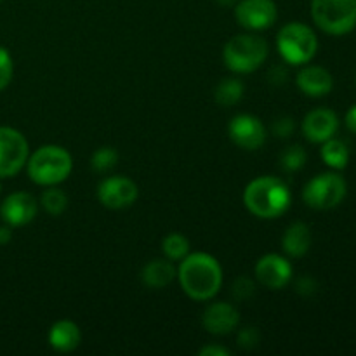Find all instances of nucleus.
<instances>
[{"label":"nucleus","mask_w":356,"mask_h":356,"mask_svg":"<svg viewBox=\"0 0 356 356\" xmlns=\"http://www.w3.org/2000/svg\"><path fill=\"white\" fill-rule=\"evenodd\" d=\"M216 2H218L219 6L228 7V6H233V3H235V0H216Z\"/></svg>","instance_id":"nucleus-34"},{"label":"nucleus","mask_w":356,"mask_h":356,"mask_svg":"<svg viewBox=\"0 0 356 356\" xmlns=\"http://www.w3.org/2000/svg\"><path fill=\"white\" fill-rule=\"evenodd\" d=\"M316 291V282L312 280V278H301V280L298 282V292L302 296H312L315 294Z\"/></svg>","instance_id":"nucleus-30"},{"label":"nucleus","mask_w":356,"mask_h":356,"mask_svg":"<svg viewBox=\"0 0 356 356\" xmlns=\"http://www.w3.org/2000/svg\"><path fill=\"white\" fill-rule=\"evenodd\" d=\"M40 204L44 211L51 216H61L68 207V197L63 190L56 186H49L47 190L42 193Z\"/></svg>","instance_id":"nucleus-23"},{"label":"nucleus","mask_w":356,"mask_h":356,"mask_svg":"<svg viewBox=\"0 0 356 356\" xmlns=\"http://www.w3.org/2000/svg\"><path fill=\"white\" fill-rule=\"evenodd\" d=\"M312 17L329 35H346L356 26V0H312Z\"/></svg>","instance_id":"nucleus-6"},{"label":"nucleus","mask_w":356,"mask_h":356,"mask_svg":"<svg viewBox=\"0 0 356 356\" xmlns=\"http://www.w3.org/2000/svg\"><path fill=\"white\" fill-rule=\"evenodd\" d=\"M177 270L170 259H153L143 268L141 280L149 289H165L176 278Z\"/></svg>","instance_id":"nucleus-18"},{"label":"nucleus","mask_w":356,"mask_h":356,"mask_svg":"<svg viewBox=\"0 0 356 356\" xmlns=\"http://www.w3.org/2000/svg\"><path fill=\"white\" fill-rule=\"evenodd\" d=\"M306 159H308V155H306V152L302 146H299V145L289 146V148L285 149L280 156L282 170H284V172H298L299 169H302V167H305Z\"/></svg>","instance_id":"nucleus-24"},{"label":"nucleus","mask_w":356,"mask_h":356,"mask_svg":"<svg viewBox=\"0 0 356 356\" xmlns=\"http://www.w3.org/2000/svg\"><path fill=\"white\" fill-rule=\"evenodd\" d=\"M339 129V118L332 110L316 108L309 111L302 120V134L309 143H325L336 136Z\"/></svg>","instance_id":"nucleus-14"},{"label":"nucleus","mask_w":356,"mask_h":356,"mask_svg":"<svg viewBox=\"0 0 356 356\" xmlns=\"http://www.w3.org/2000/svg\"><path fill=\"white\" fill-rule=\"evenodd\" d=\"M118 162V153L117 149L111 148V146H103V148L96 149L90 159V165L96 172H108V170L113 169Z\"/></svg>","instance_id":"nucleus-25"},{"label":"nucleus","mask_w":356,"mask_h":356,"mask_svg":"<svg viewBox=\"0 0 356 356\" xmlns=\"http://www.w3.org/2000/svg\"><path fill=\"white\" fill-rule=\"evenodd\" d=\"M344 122H346V127L350 129L353 134H356V104L353 108H350V110H348Z\"/></svg>","instance_id":"nucleus-32"},{"label":"nucleus","mask_w":356,"mask_h":356,"mask_svg":"<svg viewBox=\"0 0 356 356\" xmlns=\"http://www.w3.org/2000/svg\"><path fill=\"white\" fill-rule=\"evenodd\" d=\"M97 198L106 209L131 207L138 198V184L125 176H111L97 186Z\"/></svg>","instance_id":"nucleus-10"},{"label":"nucleus","mask_w":356,"mask_h":356,"mask_svg":"<svg viewBox=\"0 0 356 356\" xmlns=\"http://www.w3.org/2000/svg\"><path fill=\"white\" fill-rule=\"evenodd\" d=\"M10 238H13V229H10V226H0V245H7L10 242Z\"/></svg>","instance_id":"nucleus-33"},{"label":"nucleus","mask_w":356,"mask_h":356,"mask_svg":"<svg viewBox=\"0 0 356 356\" xmlns=\"http://www.w3.org/2000/svg\"><path fill=\"white\" fill-rule=\"evenodd\" d=\"M37 198L26 191H16V193L9 195L0 205V216H2L3 222L9 225L10 228H17V226L31 222L37 216Z\"/></svg>","instance_id":"nucleus-13"},{"label":"nucleus","mask_w":356,"mask_h":356,"mask_svg":"<svg viewBox=\"0 0 356 356\" xmlns=\"http://www.w3.org/2000/svg\"><path fill=\"white\" fill-rule=\"evenodd\" d=\"M243 96V83L238 79H225L218 83L214 90L216 103L229 108L238 103Z\"/></svg>","instance_id":"nucleus-21"},{"label":"nucleus","mask_w":356,"mask_h":356,"mask_svg":"<svg viewBox=\"0 0 356 356\" xmlns=\"http://www.w3.org/2000/svg\"><path fill=\"white\" fill-rule=\"evenodd\" d=\"M277 47L289 65H306L316 56L318 38L308 24L294 21L278 31Z\"/></svg>","instance_id":"nucleus-5"},{"label":"nucleus","mask_w":356,"mask_h":356,"mask_svg":"<svg viewBox=\"0 0 356 356\" xmlns=\"http://www.w3.org/2000/svg\"><path fill=\"white\" fill-rule=\"evenodd\" d=\"M299 90L309 97H323L332 90L334 79L322 66H305L296 76Z\"/></svg>","instance_id":"nucleus-16"},{"label":"nucleus","mask_w":356,"mask_h":356,"mask_svg":"<svg viewBox=\"0 0 356 356\" xmlns=\"http://www.w3.org/2000/svg\"><path fill=\"white\" fill-rule=\"evenodd\" d=\"M72 155L58 145H45L28 156L26 170L30 179L40 186H56L70 177Z\"/></svg>","instance_id":"nucleus-3"},{"label":"nucleus","mask_w":356,"mask_h":356,"mask_svg":"<svg viewBox=\"0 0 356 356\" xmlns=\"http://www.w3.org/2000/svg\"><path fill=\"white\" fill-rule=\"evenodd\" d=\"M294 129V120L291 117H282L273 124V132L278 138H289V136H292Z\"/></svg>","instance_id":"nucleus-29"},{"label":"nucleus","mask_w":356,"mask_h":356,"mask_svg":"<svg viewBox=\"0 0 356 356\" xmlns=\"http://www.w3.org/2000/svg\"><path fill=\"white\" fill-rule=\"evenodd\" d=\"M179 263L177 278L188 298L193 301H211L218 296L222 285V268L214 256L193 252Z\"/></svg>","instance_id":"nucleus-1"},{"label":"nucleus","mask_w":356,"mask_h":356,"mask_svg":"<svg viewBox=\"0 0 356 356\" xmlns=\"http://www.w3.org/2000/svg\"><path fill=\"white\" fill-rule=\"evenodd\" d=\"M200 356H229V351L222 346H216V344H211V346H205L198 351Z\"/></svg>","instance_id":"nucleus-31"},{"label":"nucleus","mask_w":356,"mask_h":356,"mask_svg":"<svg viewBox=\"0 0 356 356\" xmlns=\"http://www.w3.org/2000/svg\"><path fill=\"white\" fill-rule=\"evenodd\" d=\"M30 146L13 127H0V177H13L26 165Z\"/></svg>","instance_id":"nucleus-8"},{"label":"nucleus","mask_w":356,"mask_h":356,"mask_svg":"<svg viewBox=\"0 0 356 356\" xmlns=\"http://www.w3.org/2000/svg\"><path fill=\"white\" fill-rule=\"evenodd\" d=\"M261 334L256 327H247V329L240 330L238 334V346L243 350H252L259 344Z\"/></svg>","instance_id":"nucleus-28"},{"label":"nucleus","mask_w":356,"mask_h":356,"mask_svg":"<svg viewBox=\"0 0 356 356\" xmlns=\"http://www.w3.org/2000/svg\"><path fill=\"white\" fill-rule=\"evenodd\" d=\"M0 190H2V186H0Z\"/></svg>","instance_id":"nucleus-35"},{"label":"nucleus","mask_w":356,"mask_h":356,"mask_svg":"<svg viewBox=\"0 0 356 356\" xmlns=\"http://www.w3.org/2000/svg\"><path fill=\"white\" fill-rule=\"evenodd\" d=\"M254 271H256L257 282L271 291H280L292 278V264L278 254H266L261 257Z\"/></svg>","instance_id":"nucleus-12"},{"label":"nucleus","mask_w":356,"mask_h":356,"mask_svg":"<svg viewBox=\"0 0 356 356\" xmlns=\"http://www.w3.org/2000/svg\"><path fill=\"white\" fill-rule=\"evenodd\" d=\"M13 73H14L13 58H10L7 49L0 47V92H2V90L10 83V80H13Z\"/></svg>","instance_id":"nucleus-27"},{"label":"nucleus","mask_w":356,"mask_h":356,"mask_svg":"<svg viewBox=\"0 0 356 356\" xmlns=\"http://www.w3.org/2000/svg\"><path fill=\"white\" fill-rule=\"evenodd\" d=\"M322 155L323 162L330 167V169L343 170L348 167V162H350V149L339 139H329V141L322 143Z\"/></svg>","instance_id":"nucleus-20"},{"label":"nucleus","mask_w":356,"mask_h":356,"mask_svg":"<svg viewBox=\"0 0 356 356\" xmlns=\"http://www.w3.org/2000/svg\"><path fill=\"white\" fill-rule=\"evenodd\" d=\"M82 334L72 320H59L49 330V344L59 353H72L80 346Z\"/></svg>","instance_id":"nucleus-17"},{"label":"nucleus","mask_w":356,"mask_h":356,"mask_svg":"<svg viewBox=\"0 0 356 356\" xmlns=\"http://www.w3.org/2000/svg\"><path fill=\"white\" fill-rule=\"evenodd\" d=\"M348 184L343 176L336 172H323L315 176L302 190L306 205L316 211H329L344 200Z\"/></svg>","instance_id":"nucleus-7"},{"label":"nucleus","mask_w":356,"mask_h":356,"mask_svg":"<svg viewBox=\"0 0 356 356\" xmlns=\"http://www.w3.org/2000/svg\"><path fill=\"white\" fill-rule=\"evenodd\" d=\"M162 250L167 259L181 261L190 254V240L181 233H170L163 238Z\"/></svg>","instance_id":"nucleus-22"},{"label":"nucleus","mask_w":356,"mask_h":356,"mask_svg":"<svg viewBox=\"0 0 356 356\" xmlns=\"http://www.w3.org/2000/svg\"><path fill=\"white\" fill-rule=\"evenodd\" d=\"M228 134L238 148L249 149V152L259 149L268 136L263 122L249 113L236 115L235 118H232L228 125Z\"/></svg>","instance_id":"nucleus-11"},{"label":"nucleus","mask_w":356,"mask_h":356,"mask_svg":"<svg viewBox=\"0 0 356 356\" xmlns=\"http://www.w3.org/2000/svg\"><path fill=\"white\" fill-rule=\"evenodd\" d=\"M204 329L214 336H226L233 332L240 323V315L236 308L229 302H212L207 306L202 316Z\"/></svg>","instance_id":"nucleus-15"},{"label":"nucleus","mask_w":356,"mask_h":356,"mask_svg":"<svg viewBox=\"0 0 356 356\" xmlns=\"http://www.w3.org/2000/svg\"><path fill=\"white\" fill-rule=\"evenodd\" d=\"M254 292H256V284H254L249 277L236 278L235 284H233V289H232L233 298L240 302L249 301V299L254 296Z\"/></svg>","instance_id":"nucleus-26"},{"label":"nucleus","mask_w":356,"mask_h":356,"mask_svg":"<svg viewBox=\"0 0 356 356\" xmlns=\"http://www.w3.org/2000/svg\"><path fill=\"white\" fill-rule=\"evenodd\" d=\"M268 42L263 37L254 33H242L229 38L222 51L226 68L235 73H252L268 58Z\"/></svg>","instance_id":"nucleus-4"},{"label":"nucleus","mask_w":356,"mask_h":356,"mask_svg":"<svg viewBox=\"0 0 356 356\" xmlns=\"http://www.w3.org/2000/svg\"><path fill=\"white\" fill-rule=\"evenodd\" d=\"M312 247V232L305 222H294L289 226L282 238V249L291 257H302Z\"/></svg>","instance_id":"nucleus-19"},{"label":"nucleus","mask_w":356,"mask_h":356,"mask_svg":"<svg viewBox=\"0 0 356 356\" xmlns=\"http://www.w3.org/2000/svg\"><path fill=\"white\" fill-rule=\"evenodd\" d=\"M235 16L240 26L259 31L273 26L278 17V9L273 0H242L236 6Z\"/></svg>","instance_id":"nucleus-9"},{"label":"nucleus","mask_w":356,"mask_h":356,"mask_svg":"<svg viewBox=\"0 0 356 356\" xmlns=\"http://www.w3.org/2000/svg\"><path fill=\"white\" fill-rule=\"evenodd\" d=\"M291 190L280 177L263 176L254 179L243 191L247 211L261 219H277L291 207Z\"/></svg>","instance_id":"nucleus-2"}]
</instances>
